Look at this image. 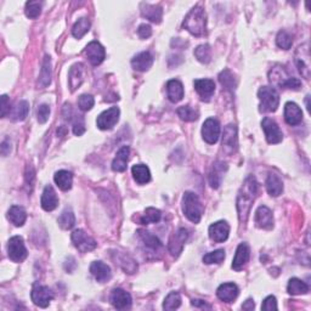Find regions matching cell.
I'll use <instances>...</instances> for the list:
<instances>
[{
    "label": "cell",
    "instance_id": "1",
    "mask_svg": "<svg viewBox=\"0 0 311 311\" xmlns=\"http://www.w3.org/2000/svg\"><path fill=\"white\" fill-rule=\"evenodd\" d=\"M258 191V182L253 175H250L244 180L243 186L239 190L237 196V211L241 224H245L250 216L252 204L256 200Z\"/></svg>",
    "mask_w": 311,
    "mask_h": 311
},
{
    "label": "cell",
    "instance_id": "2",
    "mask_svg": "<svg viewBox=\"0 0 311 311\" xmlns=\"http://www.w3.org/2000/svg\"><path fill=\"white\" fill-rule=\"evenodd\" d=\"M182 27L189 30L192 36L203 37L207 34V15L201 6H195L186 15Z\"/></svg>",
    "mask_w": 311,
    "mask_h": 311
},
{
    "label": "cell",
    "instance_id": "3",
    "mask_svg": "<svg viewBox=\"0 0 311 311\" xmlns=\"http://www.w3.org/2000/svg\"><path fill=\"white\" fill-rule=\"evenodd\" d=\"M182 211L191 223L198 224L201 222L202 214H203V206H202L197 195L191 191H186L183 194Z\"/></svg>",
    "mask_w": 311,
    "mask_h": 311
},
{
    "label": "cell",
    "instance_id": "4",
    "mask_svg": "<svg viewBox=\"0 0 311 311\" xmlns=\"http://www.w3.org/2000/svg\"><path fill=\"white\" fill-rule=\"evenodd\" d=\"M258 98L260 100V112L271 113V112L277 110L279 105V95L275 88H272V86H261L259 91H258Z\"/></svg>",
    "mask_w": 311,
    "mask_h": 311
},
{
    "label": "cell",
    "instance_id": "5",
    "mask_svg": "<svg viewBox=\"0 0 311 311\" xmlns=\"http://www.w3.org/2000/svg\"><path fill=\"white\" fill-rule=\"evenodd\" d=\"M294 62L297 65L299 73L305 78L306 80L310 79L311 68H310V51L309 43L300 45L294 54Z\"/></svg>",
    "mask_w": 311,
    "mask_h": 311
},
{
    "label": "cell",
    "instance_id": "6",
    "mask_svg": "<svg viewBox=\"0 0 311 311\" xmlns=\"http://www.w3.org/2000/svg\"><path fill=\"white\" fill-rule=\"evenodd\" d=\"M71 238H72L73 245L80 253H88V252L94 251L96 245H98L94 238L90 237L88 233L80 229L74 230Z\"/></svg>",
    "mask_w": 311,
    "mask_h": 311
},
{
    "label": "cell",
    "instance_id": "7",
    "mask_svg": "<svg viewBox=\"0 0 311 311\" xmlns=\"http://www.w3.org/2000/svg\"><path fill=\"white\" fill-rule=\"evenodd\" d=\"M9 258L15 263H21L27 258V250L24 245L23 238L21 236H14L9 239L8 243Z\"/></svg>",
    "mask_w": 311,
    "mask_h": 311
},
{
    "label": "cell",
    "instance_id": "8",
    "mask_svg": "<svg viewBox=\"0 0 311 311\" xmlns=\"http://www.w3.org/2000/svg\"><path fill=\"white\" fill-rule=\"evenodd\" d=\"M32 301L39 307H48L50 301L54 299V293L49 287L46 286L36 284L32 288V293H30Z\"/></svg>",
    "mask_w": 311,
    "mask_h": 311
},
{
    "label": "cell",
    "instance_id": "9",
    "mask_svg": "<svg viewBox=\"0 0 311 311\" xmlns=\"http://www.w3.org/2000/svg\"><path fill=\"white\" fill-rule=\"evenodd\" d=\"M261 127H263L266 141L269 142V144H279V142L284 140V134H282L281 129H279L277 123L271 119V118H264L263 122H261Z\"/></svg>",
    "mask_w": 311,
    "mask_h": 311
},
{
    "label": "cell",
    "instance_id": "10",
    "mask_svg": "<svg viewBox=\"0 0 311 311\" xmlns=\"http://www.w3.org/2000/svg\"><path fill=\"white\" fill-rule=\"evenodd\" d=\"M120 111L118 107H111L102 112L96 119V126L100 130H111L119 120Z\"/></svg>",
    "mask_w": 311,
    "mask_h": 311
},
{
    "label": "cell",
    "instance_id": "11",
    "mask_svg": "<svg viewBox=\"0 0 311 311\" xmlns=\"http://www.w3.org/2000/svg\"><path fill=\"white\" fill-rule=\"evenodd\" d=\"M238 147V138H237V128L235 124H229L224 129L223 136V150L226 154H232L237 151Z\"/></svg>",
    "mask_w": 311,
    "mask_h": 311
},
{
    "label": "cell",
    "instance_id": "12",
    "mask_svg": "<svg viewBox=\"0 0 311 311\" xmlns=\"http://www.w3.org/2000/svg\"><path fill=\"white\" fill-rule=\"evenodd\" d=\"M202 136L207 144H216L220 136V123L215 118H208L202 127Z\"/></svg>",
    "mask_w": 311,
    "mask_h": 311
},
{
    "label": "cell",
    "instance_id": "13",
    "mask_svg": "<svg viewBox=\"0 0 311 311\" xmlns=\"http://www.w3.org/2000/svg\"><path fill=\"white\" fill-rule=\"evenodd\" d=\"M208 233H209L211 241H214L215 243H223V242H225L229 237L230 226L226 222L220 220V222L211 224L209 226V230H208Z\"/></svg>",
    "mask_w": 311,
    "mask_h": 311
},
{
    "label": "cell",
    "instance_id": "14",
    "mask_svg": "<svg viewBox=\"0 0 311 311\" xmlns=\"http://www.w3.org/2000/svg\"><path fill=\"white\" fill-rule=\"evenodd\" d=\"M111 304L118 310H126L132 306V295L122 288H116L112 291L110 297Z\"/></svg>",
    "mask_w": 311,
    "mask_h": 311
},
{
    "label": "cell",
    "instance_id": "15",
    "mask_svg": "<svg viewBox=\"0 0 311 311\" xmlns=\"http://www.w3.org/2000/svg\"><path fill=\"white\" fill-rule=\"evenodd\" d=\"M85 55L92 66H99V65L102 64V61L105 60L106 51L105 48L100 44V43L91 42L86 45Z\"/></svg>",
    "mask_w": 311,
    "mask_h": 311
},
{
    "label": "cell",
    "instance_id": "16",
    "mask_svg": "<svg viewBox=\"0 0 311 311\" xmlns=\"http://www.w3.org/2000/svg\"><path fill=\"white\" fill-rule=\"evenodd\" d=\"M254 222H256L257 228L264 230H271L273 228L272 211L266 206H260L256 211Z\"/></svg>",
    "mask_w": 311,
    "mask_h": 311
},
{
    "label": "cell",
    "instance_id": "17",
    "mask_svg": "<svg viewBox=\"0 0 311 311\" xmlns=\"http://www.w3.org/2000/svg\"><path fill=\"white\" fill-rule=\"evenodd\" d=\"M85 77V67L83 64H74L68 72V84H70L71 91L76 90L82 85Z\"/></svg>",
    "mask_w": 311,
    "mask_h": 311
},
{
    "label": "cell",
    "instance_id": "18",
    "mask_svg": "<svg viewBox=\"0 0 311 311\" xmlns=\"http://www.w3.org/2000/svg\"><path fill=\"white\" fill-rule=\"evenodd\" d=\"M189 232L186 229H179L174 235L172 236L169 241V252L173 254L174 257H179V254L182 252L183 244L188 241Z\"/></svg>",
    "mask_w": 311,
    "mask_h": 311
},
{
    "label": "cell",
    "instance_id": "19",
    "mask_svg": "<svg viewBox=\"0 0 311 311\" xmlns=\"http://www.w3.org/2000/svg\"><path fill=\"white\" fill-rule=\"evenodd\" d=\"M195 89L203 101H209L215 91V83L211 79H196Z\"/></svg>",
    "mask_w": 311,
    "mask_h": 311
},
{
    "label": "cell",
    "instance_id": "20",
    "mask_svg": "<svg viewBox=\"0 0 311 311\" xmlns=\"http://www.w3.org/2000/svg\"><path fill=\"white\" fill-rule=\"evenodd\" d=\"M285 120L289 126H298L303 120V111L295 102H287L285 105Z\"/></svg>",
    "mask_w": 311,
    "mask_h": 311
},
{
    "label": "cell",
    "instance_id": "21",
    "mask_svg": "<svg viewBox=\"0 0 311 311\" xmlns=\"http://www.w3.org/2000/svg\"><path fill=\"white\" fill-rule=\"evenodd\" d=\"M239 289L237 285L232 284V282H228V284H223L219 286L216 289V295L222 301L225 303H232L236 298L238 297Z\"/></svg>",
    "mask_w": 311,
    "mask_h": 311
},
{
    "label": "cell",
    "instance_id": "22",
    "mask_svg": "<svg viewBox=\"0 0 311 311\" xmlns=\"http://www.w3.org/2000/svg\"><path fill=\"white\" fill-rule=\"evenodd\" d=\"M251 257V251L250 247H248L247 243H241L237 247V251H236L235 258H233L232 261V269L236 270V271H239L244 267L245 264L248 263Z\"/></svg>",
    "mask_w": 311,
    "mask_h": 311
},
{
    "label": "cell",
    "instance_id": "23",
    "mask_svg": "<svg viewBox=\"0 0 311 311\" xmlns=\"http://www.w3.org/2000/svg\"><path fill=\"white\" fill-rule=\"evenodd\" d=\"M90 272L94 276L96 281L101 282V284L107 282L112 276L110 266H108L107 264L102 263V261H94V263H91V265H90Z\"/></svg>",
    "mask_w": 311,
    "mask_h": 311
},
{
    "label": "cell",
    "instance_id": "24",
    "mask_svg": "<svg viewBox=\"0 0 311 311\" xmlns=\"http://www.w3.org/2000/svg\"><path fill=\"white\" fill-rule=\"evenodd\" d=\"M153 56H152L148 51L140 52L132 60V66L134 70L139 71V72H146L152 67L153 65Z\"/></svg>",
    "mask_w": 311,
    "mask_h": 311
},
{
    "label": "cell",
    "instance_id": "25",
    "mask_svg": "<svg viewBox=\"0 0 311 311\" xmlns=\"http://www.w3.org/2000/svg\"><path fill=\"white\" fill-rule=\"evenodd\" d=\"M130 148L128 146H123L118 150L116 157H114L113 162H112V170L117 173H122L127 169V164L129 161Z\"/></svg>",
    "mask_w": 311,
    "mask_h": 311
},
{
    "label": "cell",
    "instance_id": "26",
    "mask_svg": "<svg viewBox=\"0 0 311 311\" xmlns=\"http://www.w3.org/2000/svg\"><path fill=\"white\" fill-rule=\"evenodd\" d=\"M40 203H42L43 209L46 211L54 210L56 209V207L58 206V198H57V196H56V192L52 186L48 185L44 189Z\"/></svg>",
    "mask_w": 311,
    "mask_h": 311
},
{
    "label": "cell",
    "instance_id": "27",
    "mask_svg": "<svg viewBox=\"0 0 311 311\" xmlns=\"http://www.w3.org/2000/svg\"><path fill=\"white\" fill-rule=\"evenodd\" d=\"M228 170V164L224 163V162H216L214 163L213 169L209 174V183L213 189H217L222 185L224 173Z\"/></svg>",
    "mask_w": 311,
    "mask_h": 311
},
{
    "label": "cell",
    "instance_id": "28",
    "mask_svg": "<svg viewBox=\"0 0 311 311\" xmlns=\"http://www.w3.org/2000/svg\"><path fill=\"white\" fill-rule=\"evenodd\" d=\"M167 94L170 101L176 104L183 98V85L178 79H172L167 83Z\"/></svg>",
    "mask_w": 311,
    "mask_h": 311
},
{
    "label": "cell",
    "instance_id": "29",
    "mask_svg": "<svg viewBox=\"0 0 311 311\" xmlns=\"http://www.w3.org/2000/svg\"><path fill=\"white\" fill-rule=\"evenodd\" d=\"M141 14L142 16L153 23H161L162 16H163V11H162L161 6L146 4V3L141 4Z\"/></svg>",
    "mask_w": 311,
    "mask_h": 311
},
{
    "label": "cell",
    "instance_id": "30",
    "mask_svg": "<svg viewBox=\"0 0 311 311\" xmlns=\"http://www.w3.org/2000/svg\"><path fill=\"white\" fill-rule=\"evenodd\" d=\"M266 190L270 196L272 197H278L279 195L284 192V182H282L281 178L276 174L270 173L266 179Z\"/></svg>",
    "mask_w": 311,
    "mask_h": 311
},
{
    "label": "cell",
    "instance_id": "31",
    "mask_svg": "<svg viewBox=\"0 0 311 311\" xmlns=\"http://www.w3.org/2000/svg\"><path fill=\"white\" fill-rule=\"evenodd\" d=\"M132 173L135 181L140 185H145V183L150 182L151 180V172L147 166L145 164H135L132 168Z\"/></svg>",
    "mask_w": 311,
    "mask_h": 311
},
{
    "label": "cell",
    "instance_id": "32",
    "mask_svg": "<svg viewBox=\"0 0 311 311\" xmlns=\"http://www.w3.org/2000/svg\"><path fill=\"white\" fill-rule=\"evenodd\" d=\"M8 219L10 220L15 226L20 228V226H23V224L26 223L27 213L22 207L12 206L8 211Z\"/></svg>",
    "mask_w": 311,
    "mask_h": 311
},
{
    "label": "cell",
    "instance_id": "33",
    "mask_svg": "<svg viewBox=\"0 0 311 311\" xmlns=\"http://www.w3.org/2000/svg\"><path fill=\"white\" fill-rule=\"evenodd\" d=\"M54 180L56 185H57L62 191H68V190L72 189L73 175L72 173L68 172V170H58V172L55 174Z\"/></svg>",
    "mask_w": 311,
    "mask_h": 311
},
{
    "label": "cell",
    "instance_id": "34",
    "mask_svg": "<svg viewBox=\"0 0 311 311\" xmlns=\"http://www.w3.org/2000/svg\"><path fill=\"white\" fill-rule=\"evenodd\" d=\"M28 112H29V104L27 101H20L17 102L16 106L10 111V117L14 122H21L24 120L28 116Z\"/></svg>",
    "mask_w": 311,
    "mask_h": 311
},
{
    "label": "cell",
    "instance_id": "35",
    "mask_svg": "<svg viewBox=\"0 0 311 311\" xmlns=\"http://www.w3.org/2000/svg\"><path fill=\"white\" fill-rule=\"evenodd\" d=\"M140 238L142 239V242H144L145 245L147 248H150L152 251H158L161 250L162 247H163V244H162V242L156 237L154 235H152L151 232L146 231V230H139L138 231Z\"/></svg>",
    "mask_w": 311,
    "mask_h": 311
},
{
    "label": "cell",
    "instance_id": "36",
    "mask_svg": "<svg viewBox=\"0 0 311 311\" xmlns=\"http://www.w3.org/2000/svg\"><path fill=\"white\" fill-rule=\"evenodd\" d=\"M51 83V61L49 56H45L44 62H43L42 71L39 76V85L42 88H46Z\"/></svg>",
    "mask_w": 311,
    "mask_h": 311
},
{
    "label": "cell",
    "instance_id": "37",
    "mask_svg": "<svg viewBox=\"0 0 311 311\" xmlns=\"http://www.w3.org/2000/svg\"><path fill=\"white\" fill-rule=\"evenodd\" d=\"M287 291H288V293L292 295L306 294L307 292H309V286L299 278H291L288 282Z\"/></svg>",
    "mask_w": 311,
    "mask_h": 311
},
{
    "label": "cell",
    "instance_id": "38",
    "mask_svg": "<svg viewBox=\"0 0 311 311\" xmlns=\"http://www.w3.org/2000/svg\"><path fill=\"white\" fill-rule=\"evenodd\" d=\"M89 29H90V21L86 17H82L74 23V26L72 28V34L74 38L82 39L83 37L89 32Z\"/></svg>",
    "mask_w": 311,
    "mask_h": 311
},
{
    "label": "cell",
    "instance_id": "39",
    "mask_svg": "<svg viewBox=\"0 0 311 311\" xmlns=\"http://www.w3.org/2000/svg\"><path fill=\"white\" fill-rule=\"evenodd\" d=\"M270 82L276 84V85L281 86L284 88L285 83L287 82L289 76L286 73V71L284 70V67H275L272 68V71L270 72Z\"/></svg>",
    "mask_w": 311,
    "mask_h": 311
},
{
    "label": "cell",
    "instance_id": "40",
    "mask_svg": "<svg viewBox=\"0 0 311 311\" xmlns=\"http://www.w3.org/2000/svg\"><path fill=\"white\" fill-rule=\"evenodd\" d=\"M178 116L185 122H195L200 117V112L191 106H181L178 108Z\"/></svg>",
    "mask_w": 311,
    "mask_h": 311
},
{
    "label": "cell",
    "instance_id": "41",
    "mask_svg": "<svg viewBox=\"0 0 311 311\" xmlns=\"http://www.w3.org/2000/svg\"><path fill=\"white\" fill-rule=\"evenodd\" d=\"M76 224V216H74L72 209H65L61 213L60 217H58V225L64 230L72 229Z\"/></svg>",
    "mask_w": 311,
    "mask_h": 311
},
{
    "label": "cell",
    "instance_id": "42",
    "mask_svg": "<svg viewBox=\"0 0 311 311\" xmlns=\"http://www.w3.org/2000/svg\"><path fill=\"white\" fill-rule=\"evenodd\" d=\"M219 80H220V83L223 84L224 88L230 90V91H233V90L236 89V86H237L236 78L230 70L223 71V72L219 74Z\"/></svg>",
    "mask_w": 311,
    "mask_h": 311
},
{
    "label": "cell",
    "instance_id": "43",
    "mask_svg": "<svg viewBox=\"0 0 311 311\" xmlns=\"http://www.w3.org/2000/svg\"><path fill=\"white\" fill-rule=\"evenodd\" d=\"M161 217H162L161 210L150 207L145 210L144 214H142L141 219H140V223L144 224V225H147V224H154L160 222Z\"/></svg>",
    "mask_w": 311,
    "mask_h": 311
},
{
    "label": "cell",
    "instance_id": "44",
    "mask_svg": "<svg viewBox=\"0 0 311 311\" xmlns=\"http://www.w3.org/2000/svg\"><path fill=\"white\" fill-rule=\"evenodd\" d=\"M195 56L202 64H209L211 60V50L208 44H202L195 49Z\"/></svg>",
    "mask_w": 311,
    "mask_h": 311
},
{
    "label": "cell",
    "instance_id": "45",
    "mask_svg": "<svg viewBox=\"0 0 311 311\" xmlns=\"http://www.w3.org/2000/svg\"><path fill=\"white\" fill-rule=\"evenodd\" d=\"M181 305V297L176 292H172L167 295V298L164 299L163 303V309L164 310H175Z\"/></svg>",
    "mask_w": 311,
    "mask_h": 311
},
{
    "label": "cell",
    "instance_id": "46",
    "mask_svg": "<svg viewBox=\"0 0 311 311\" xmlns=\"http://www.w3.org/2000/svg\"><path fill=\"white\" fill-rule=\"evenodd\" d=\"M276 44L278 48L284 49V50H289L293 45V39L292 36L286 30H279L277 37H276Z\"/></svg>",
    "mask_w": 311,
    "mask_h": 311
},
{
    "label": "cell",
    "instance_id": "47",
    "mask_svg": "<svg viewBox=\"0 0 311 311\" xmlns=\"http://www.w3.org/2000/svg\"><path fill=\"white\" fill-rule=\"evenodd\" d=\"M224 259H225V251L224 250H216L214 252H210V253H207L206 256L203 257V263L204 264H220L223 263Z\"/></svg>",
    "mask_w": 311,
    "mask_h": 311
},
{
    "label": "cell",
    "instance_id": "48",
    "mask_svg": "<svg viewBox=\"0 0 311 311\" xmlns=\"http://www.w3.org/2000/svg\"><path fill=\"white\" fill-rule=\"evenodd\" d=\"M24 12L28 18H37L42 12V3L40 2H28L26 3Z\"/></svg>",
    "mask_w": 311,
    "mask_h": 311
},
{
    "label": "cell",
    "instance_id": "49",
    "mask_svg": "<svg viewBox=\"0 0 311 311\" xmlns=\"http://www.w3.org/2000/svg\"><path fill=\"white\" fill-rule=\"evenodd\" d=\"M95 100L91 95H82L79 99H78V106L83 112L90 111L92 107H94Z\"/></svg>",
    "mask_w": 311,
    "mask_h": 311
},
{
    "label": "cell",
    "instance_id": "50",
    "mask_svg": "<svg viewBox=\"0 0 311 311\" xmlns=\"http://www.w3.org/2000/svg\"><path fill=\"white\" fill-rule=\"evenodd\" d=\"M49 116H50V106L43 104L38 107V111H37V118H38V122L40 124H44L48 122Z\"/></svg>",
    "mask_w": 311,
    "mask_h": 311
},
{
    "label": "cell",
    "instance_id": "51",
    "mask_svg": "<svg viewBox=\"0 0 311 311\" xmlns=\"http://www.w3.org/2000/svg\"><path fill=\"white\" fill-rule=\"evenodd\" d=\"M85 123H84V118L82 116H76L73 120V133L74 135L80 136L85 133Z\"/></svg>",
    "mask_w": 311,
    "mask_h": 311
},
{
    "label": "cell",
    "instance_id": "52",
    "mask_svg": "<svg viewBox=\"0 0 311 311\" xmlns=\"http://www.w3.org/2000/svg\"><path fill=\"white\" fill-rule=\"evenodd\" d=\"M261 309L265 311H272V310H277V300L273 295H269L264 299L263 304H261Z\"/></svg>",
    "mask_w": 311,
    "mask_h": 311
},
{
    "label": "cell",
    "instance_id": "53",
    "mask_svg": "<svg viewBox=\"0 0 311 311\" xmlns=\"http://www.w3.org/2000/svg\"><path fill=\"white\" fill-rule=\"evenodd\" d=\"M138 34H139V37H140V38H141V39H147V38H150L151 34H152V28H151L150 24L144 23V24H141V26H139V28H138Z\"/></svg>",
    "mask_w": 311,
    "mask_h": 311
},
{
    "label": "cell",
    "instance_id": "54",
    "mask_svg": "<svg viewBox=\"0 0 311 311\" xmlns=\"http://www.w3.org/2000/svg\"><path fill=\"white\" fill-rule=\"evenodd\" d=\"M301 83L300 80L298 79V78H294V77H289L287 82L285 83L284 88L285 89H291V90H298L300 88Z\"/></svg>",
    "mask_w": 311,
    "mask_h": 311
},
{
    "label": "cell",
    "instance_id": "55",
    "mask_svg": "<svg viewBox=\"0 0 311 311\" xmlns=\"http://www.w3.org/2000/svg\"><path fill=\"white\" fill-rule=\"evenodd\" d=\"M11 107H10V101H9L8 95L2 96V117H6V114L10 113Z\"/></svg>",
    "mask_w": 311,
    "mask_h": 311
},
{
    "label": "cell",
    "instance_id": "56",
    "mask_svg": "<svg viewBox=\"0 0 311 311\" xmlns=\"http://www.w3.org/2000/svg\"><path fill=\"white\" fill-rule=\"evenodd\" d=\"M2 154L3 156H8L9 153H10V151H11V145H10V142L8 141V140H5V141H3V144H2Z\"/></svg>",
    "mask_w": 311,
    "mask_h": 311
},
{
    "label": "cell",
    "instance_id": "57",
    "mask_svg": "<svg viewBox=\"0 0 311 311\" xmlns=\"http://www.w3.org/2000/svg\"><path fill=\"white\" fill-rule=\"evenodd\" d=\"M192 305L196 307H200V309H211L210 305H208L204 300H192Z\"/></svg>",
    "mask_w": 311,
    "mask_h": 311
},
{
    "label": "cell",
    "instance_id": "58",
    "mask_svg": "<svg viewBox=\"0 0 311 311\" xmlns=\"http://www.w3.org/2000/svg\"><path fill=\"white\" fill-rule=\"evenodd\" d=\"M254 306H256V304H254L253 299H248L245 303L242 305V309L243 310H253Z\"/></svg>",
    "mask_w": 311,
    "mask_h": 311
},
{
    "label": "cell",
    "instance_id": "59",
    "mask_svg": "<svg viewBox=\"0 0 311 311\" xmlns=\"http://www.w3.org/2000/svg\"><path fill=\"white\" fill-rule=\"evenodd\" d=\"M309 98H310V96H309V95H307V96H306V100H305V101H306V108H307V110H310V105H309Z\"/></svg>",
    "mask_w": 311,
    "mask_h": 311
}]
</instances>
